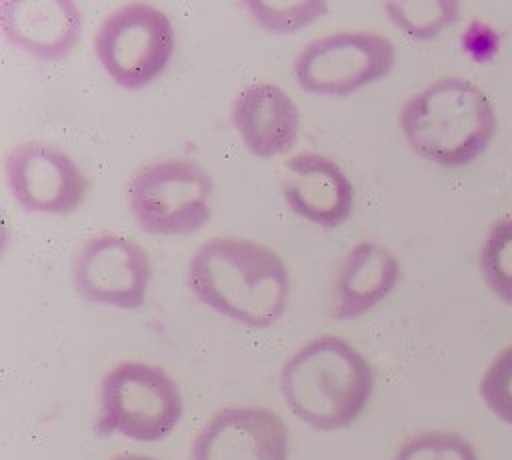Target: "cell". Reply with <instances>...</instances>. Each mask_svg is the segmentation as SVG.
<instances>
[{"label":"cell","instance_id":"obj_12","mask_svg":"<svg viewBox=\"0 0 512 460\" xmlns=\"http://www.w3.org/2000/svg\"><path fill=\"white\" fill-rule=\"evenodd\" d=\"M232 124L254 156L272 158L294 148L300 112L280 86L256 82L238 92L232 104Z\"/></svg>","mask_w":512,"mask_h":460},{"label":"cell","instance_id":"obj_18","mask_svg":"<svg viewBox=\"0 0 512 460\" xmlns=\"http://www.w3.org/2000/svg\"><path fill=\"white\" fill-rule=\"evenodd\" d=\"M392 460H480L472 442L454 432H422L404 442Z\"/></svg>","mask_w":512,"mask_h":460},{"label":"cell","instance_id":"obj_10","mask_svg":"<svg viewBox=\"0 0 512 460\" xmlns=\"http://www.w3.org/2000/svg\"><path fill=\"white\" fill-rule=\"evenodd\" d=\"M190 460H288L286 424L268 408H224L194 438Z\"/></svg>","mask_w":512,"mask_h":460},{"label":"cell","instance_id":"obj_14","mask_svg":"<svg viewBox=\"0 0 512 460\" xmlns=\"http://www.w3.org/2000/svg\"><path fill=\"white\" fill-rule=\"evenodd\" d=\"M400 278L396 256L376 244L358 242L344 258L336 278L334 316L352 320L382 302Z\"/></svg>","mask_w":512,"mask_h":460},{"label":"cell","instance_id":"obj_1","mask_svg":"<svg viewBox=\"0 0 512 460\" xmlns=\"http://www.w3.org/2000/svg\"><path fill=\"white\" fill-rule=\"evenodd\" d=\"M188 288L218 314L250 328H268L284 314L290 274L274 250L246 238L218 236L192 256Z\"/></svg>","mask_w":512,"mask_h":460},{"label":"cell","instance_id":"obj_4","mask_svg":"<svg viewBox=\"0 0 512 460\" xmlns=\"http://www.w3.org/2000/svg\"><path fill=\"white\" fill-rule=\"evenodd\" d=\"M182 410V392L166 370L146 362H120L102 378L96 430L158 442L176 428Z\"/></svg>","mask_w":512,"mask_h":460},{"label":"cell","instance_id":"obj_8","mask_svg":"<svg viewBox=\"0 0 512 460\" xmlns=\"http://www.w3.org/2000/svg\"><path fill=\"white\" fill-rule=\"evenodd\" d=\"M74 288L92 304L132 310L142 306L152 262L148 252L120 234L92 236L74 260Z\"/></svg>","mask_w":512,"mask_h":460},{"label":"cell","instance_id":"obj_9","mask_svg":"<svg viewBox=\"0 0 512 460\" xmlns=\"http://www.w3.org/2000/svg\"><path fill=\"white\" fill-rule=\"evenodd\" d=\"M4 170L14 200L28 212L70 214L84 204L90 190L78 164L44 142L14 146Z\"/></svg>","mask_w":512,"mask_h":460},{"label":"cell","instance_id":"obj_2","mask_svg":"<svg viewBox=\"0 0 512 460\" xmlns=\"http://www.w3.org/2000/svg\"><path fill=\"white\" fill-rule=\"evenodd\" d=\"M280 390L298 420L314 430H340L364 412L374 374L368 360L346 340L320 336L286 360Z\"/></svg>","mask_w":512,"mask_h":460},{"label":"cell","instance_id":"obj_21","mask_svg":"<svg viewBox=\"0 0 512 460\" xmlns=\"http://www.w3.org/2000/svg\"><path fill=\"white\" fill-rule=\"evenodd\" d=\"M112 460H158L152 456H144V454H118Z\"/></svg>","mask_w":512,"mask_h":460},{"label":"cell","instance_id":"obj_20","mask_svg":"<svg viewBox=\"0 0 512 460\" xmlns=\"http://www.w3.org/2000/svg\"><path fill=\"white\" fill-rule=\"evenodd\" d=\"M462 48L476 62H488L498 52V34L492 26L474 20L462 34Z\"/></svg>","mask_w":512,"mask_h":460},{"label":"cell","instance_id":"obj_15","mask_svg":"<svg viewBox=\"0 0 512 460\" xmlns=\"http://www.w3.org/2000/svg\"><path fill=\"white\" fill-rule=\"evenodd\" d=\"M384 10L394 26L416 40H430L454 24L460 4L454 0H392Z\"/></svg>","mask_w":512,"mask_h":460},{"label":"cell","instance_id":"obj_6","mask_svg":"<svg viewBox=\"0 0 512 460\" xmlns=\"http://www.w3.org/2000/svg\"><path fill=\"white\" fill-rule=\"evenodd\" d=\"M176 38L168 16L144 2L112 10L94 36V52L106 74L136 90L154 82L174 54Z\"/></svg>","mask_w":512,"mask_h":460},{"label":"cell","instance_id":"obj_19","mask_svg":"<svg viewBox=\"0 0 512 460\" xmlns=\"http://www.w3.org/2000/svg\"><path fill=\"white\" fill-rule=\"evenodd\" d=\"M480 396L498 420L512 426V344L504 346L484 370Z\"/></svg>","mask_w":512,"mask_h":460},{"label":"cell","instance_id":"obj_5","mask_svg":"<svg viewBox=\"0 0 512 460\" xmlns=\"http://www.w3.org/2000/svg\"><path fill=\"white\" fill-rule=\"evenodd\" d=\"M214 182L196 162L174 158L142 166L128 182V204L140 230L186 236L212 216Z\"/></svg>","mask_w":512,"mask_h":460},{"label":"cell","instance_id":"obj_11","mask_svg":"<svg viewBox=\"0 0 512 460\" xmlns=\"http://www.w3.org/2000/svg\"><path fill=\"white\" fill-rule=\"evenodd\" d=\"M282 194L292 212L324 228L346 222L354 204V188L344 170L316 152L296 154L284 162Z\"/></svg>","mask_w":512,"mask_h":460},{"label":"cell","instance_id":"obj_13","mask_svg":"<svg viewBox=\"0 0 512 460\" xmlns=\"http://www.w3.org/2000/svg\"><path fill=\"white\" fill-rule=\"evenodd\" d=\"M0 22L14 46L42 60L66 56L82 30V14L70 0L2 2Z\"/></svg>","mask_w":512,"mask_h":460},{"label":"cell","instance_id":"obj_3","mask_svg":"<svg viewBox=\"0 0 512 460\" xmlns=\"http://www.w3.org/2000/svg\"><path fill=\"white\" fill-rule=\"evenodd\" d=\"M496 124L486 92L458 76L428 84L400 112L408 146L424 160L448 168L474 162L494 138Z\"/></svg>","mask_w":512,"mask_h":460},{"label":"cell","instance_id":"obj_7","mask_svg":"<svg viewBox=\"0 0 512 460\" xmlns=\"http://www.w3.org/2000/svg\"><path fill=\"white\" fill-rule=\"evenodd\" d=\"M396 62L390 38L376 32H336L312 40L294 62V76L312 94L344 96L386 78Z\"/></svg>","mask_w":512,"mask_h":460},{"label":"cell","instance_id":"obj_17","mask_svg":"<svg viewBox=\"0 0 512 460\" xmlns=\"http://www.w3.org/2000/svg\"><path fill=\"white\" fill-rule=\"evenodd\" d=\"M242 8L268 32L286 34L322 18L328 10L326 2H242Z\"/></svg>","mask_w":512,"mask_h":460},{"label":"cell","instance_id":"obj_16","mask_svg":"<svg viewBox=\"0 0 512 460\" xmlns=\"http://www.w3.org/2000/svg\"><path fill=\"white\" fill-rule=\"evenodd\" d=\"M480 272L488 290L512 306V216L496 220L488 230L480 250Z\"/></svg>","mask_w":512,"mask_h":460}]
</instances>
